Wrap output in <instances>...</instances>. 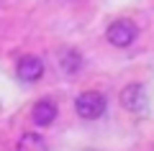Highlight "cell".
I'll use <instances>...</instances> for the list:
<instances>
[{"instance_id":"3957f363","label":"cell","mask_w":154,"mask_h":151,"mask_svg":"<svg viewBox=\"0 0 154 151\" xmlns=\"http://www.w3.org/2000/svg\"><path fill=\"white\" fill-rule=\"evenodd\" d=\"M121 105L128 113H144L146 110V90H144V85L134 82V85L123 87L121 90Z\"/></svg>"},{"instance_id":"8992f818","label":"cell","mask_w":154,"mask_h":151,"mask_svg":"<svg viewBox=\"0 0 154 151\" xmlns=\"http://www.w3.org/2000/svg\"><path fill=\"white\" fill-rule=\"evenodd\" d=\"M59 67H62V72H67V74L80 72V67H82V56H80V51H75V49H64L62 56H59Z\"/></svg>"},{"instance_id":"52a82bcc","label":"cell","mask_w":154,"mask_h":151,"mask_svg":"<svg viewBox=\"0 0 154 151\" xmlns=\"http://www.w3.org/2000/svg\"><path fill=\"white\" fill-rule=\"evenodd\" d=\"M16 151H46V141L38 133H23L18 141Z\"/></svg>"},{"instance_id":"6da1fadb","label":"cell","mask_w":154,"mask_h":151,"mask_svg":"<svg viewBox=\"0 0 154 151\" xmlns=\"http://www.w3.org/2000/svg\"><path fill=\"white\" fill-rule=\"evenodd\" d=\"M105 95L103 92H98V90H85V92H80V95L75 97V110H77V115L80 118H85V120H95V118H100V115L105 113Z\"/></svg>"},{"instance_id":"5b68a950","label":"cell","mask_w":154,"mask_h":151,"mask_svg":"<svg viewBox=\"0 0 154 151\" xmlns=\"http://www.w3.org/2000/svg\"><path fill=\"white\" fill-rule=\"evenodd\" d=\"M16 72H18V77H21L23 82H38L41 77H44V62L38 59V56L26 54V56L18 59Z\"/></svg>"},{"instance_id":"7a4b0ae2","label":"cell","mask_w":154,"mask_h":151,"mask_svg":"<svg viewBox=\"0 0 154 151\" xmlns=\"http://www.w3.org/2000/svg\"><path fill=\"white\" fill-rule=\"evenodd\" d=\"M136 36H139V28H136V23L128 21V18H118V21H113L105 28V38H108V44L116 46V49L131 46V44L136 41Z\"/></svg>"},{"instance_id":"277c9868","label":"cell","mask_w":154,"mask_h":151,"mask_svg":"<svg viewBox=\"0 0 154 151\" xmlns=\"http://www.w3.org/2000/svg\"><path fill=\"white\" fill-rule=\"evenodd\" d=\"M57 103L51 100V97H41V100H36L31 108V120L36 125H41V128H46V125H51L57 120Z\"/></svg>"}]
</instances>
